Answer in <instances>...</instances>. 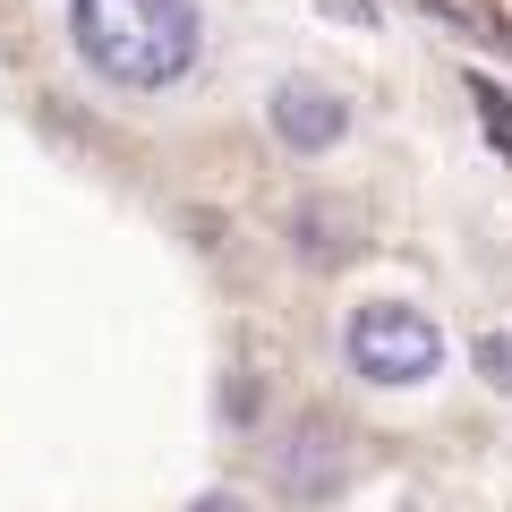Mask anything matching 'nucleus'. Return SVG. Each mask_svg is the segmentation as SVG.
<instances>
[{
	"instance_id": "obj_1",
	"label": "nucleus",
	"mask_w": 512,
	"mask_h": 512,
	"mask_svg": "<svg viewBox=\"0 0 512 512\" xmlns=\"http://www.w3.org/2000/svg\"><path fill=\"white\" fill-rule=\"evenodd\" d=\"M69 43L111 94H171L205 60L197 0H69Z\"/></svg>"
},
{
	"instance_id": "obj_6",
	"label": "nucleus",
	"mask_w": 512,
	"mask_h": 512,
	"mask_svg": "<svg viewBox=\"0 0 512 512\" xmlns=\"http://www.w3.org/2000/svg\"><path fill=\"white\" fill-rule=\"evenodd\" d=\"M478 367H487V384H512V342H504V333L478 342Z\"/></svg>"
},
{
	"instance_id": "obj_4",
	"label": "nucleus",
	"mask_w": 512,
	"mask_h": 512,
	"mask_svg": "<svg viewBox=\"0 0 512 512\" xmlns=\"http://www.w3.org/2000/svg\"><path fill=\"white\" fill-rule=\"evenodd\" d=\"M274 470H282V487H291L299 504H316V495H333V478H342V436H333L325 419H308L291 444H282Z\"/></svg>"
},
{
	"instance_id": "obj_3",
	"label": "nucleus",
	"mask_w": 512,
	"mask_h": 512,
	"mask_svg": "<svg viewBox=\"0 0 512 512\" xmlns=\"http://www.w3.org/2000/svg\"><path fill=\"white\" fill-rule=\"evenodd\" d=\"M265 120H274V137L291 154H333L350 137V103L325 86V77H282L274 103H265Z\"/></svg>"
},
{
	"instance_id": "obj_8",
	"label": "nucleus",
	"mask_w": 512,
	"mask_h": 512,
	"mask_svg": "<svg viewBox=\"0 0 512 512\" xmlns=\"http://www.w3.org/2000/svg\"><path fill=\"white\" fill-rule=\"evenodd\" d=\"M197 512H239V504H231V495H205V504H197Z\"/></svg>"
},
{
	"instance_id": "obj_5",
	"label": "nucleus",
	"mask_w": 512,
	"mask_h": 512,
	"mask_svg": "<svg viewBox=\"0 0 512 512\" xmlns=\"http://www.w3.org/2000/svg\"><path fill=\"white\" fill-rule=\"evenodd\" d=\"M291 248L308 256V265H342V256H350V214H325V205H308V214L291 222Z\"/></svg>"
},
{
	"instance_id": "obj_2",
	"label": "nucleus",
	"mask_w": 512,
	"mask_h": 512,
	"mask_svg": "<svg viewBox=\"0 0 512 512\" xmlns=\"http://www.w3.org/2000/svg\"><path fill=\"white\" fill-rule=\"evenodd\" d=\"M342 359H350V376L376 384V393H410V384H436L444 325L427 308H410V299H367L342 325Z\"/></svg>"
},
{
	"instance_id": "obj_7",
	"label": "nucleus",
	"mask_w": 512,
	"mask_h": 512,
	"mask_svg": "<svg viewBox=\"0 0 512 512\" xmlns=\"http://www.w3.org/2000/svg\"><path fill=\"white\" fill-rule=\"evenodd\" d=\"M325 18H350V26H376V0H316Z\"/></svg>"
}]
</instances>
